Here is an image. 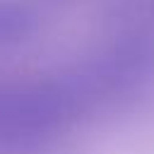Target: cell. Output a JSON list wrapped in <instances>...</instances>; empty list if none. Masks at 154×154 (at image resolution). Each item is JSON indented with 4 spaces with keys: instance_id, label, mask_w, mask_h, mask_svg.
<instances>
[]
</instances>
